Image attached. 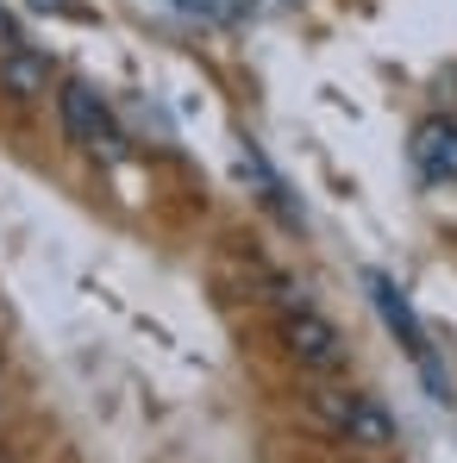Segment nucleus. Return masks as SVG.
Instances as JSON below:
<instances>
[{
  "label": "nucleus",
  "instance_id": "6",
  "mask_svg": "<svg viewBox=\"0 0 457 463\" xmlns=\"http://www.w3.org/2000/svg\"><path fill=\"white\" fill-rule=\"evenodd\" d=\"M0 94H13V100L51 94V57H44L38 44H25V38L0 44Z\"/></svg>",
  "mask_w": 457,
  "mask_h": 463
},
{
  "label": "nucleus",
  "instance_id": "3",
  "mask_svg": "<svg viewBox=\"0 0 457 463\" xmlns=\"http://www.w3.org/2000/svg\"><path fill=\"white\" fill-rule=\"evenodd\" d=\"M57 113H63V132L70 145H81L88 156H119V126H113V107L88 88V81H63L57 88Z\"/></svg>",
  "mask_w": 457,
  "mask_h": 463
},
{
  "label": "nucleus",
  "instance_id": "7",
  "mask_svg": "<svg viewBox=\"0 0 457 463\" xmlns=\"http://www.w3.org/2000/svg\"><path fill=\"white\" fill-rule=\"evenodd\" d=\"M32 6H51V13H76L70 0H32Z\"/></svg>",
  "mask_w": 457,
  "mask_h": 463
},
{
  "label": "nucleus",
  "instance_id": "5",
  "mask_svg": "<svg viewBox=\"0 0 457 463\" xmlns=\"http://www.w3.org/2000/svg\"><path fill=\"white\" fill-rule=\"evenodd\" d=\"M407 163L426 188H452L457 182V119L452 113H426L407 132Z\"/></svg>",
  "mask_w": 457,
  "mask_h": 463
},
{
  "label": "nucleus",
  "instance_id": "2",
  "mask_svg": "<svg viewBox=\"0 0 457 463\" xmlns=\"http://www.w3.org/2000/svg\"><path fill=\"white\" fill-rule=\"evenodd\" d=\"M364 288H370V301H376V313H382V326L407 345V357L420 364V376H426V388H433V401H457V388H452V376L439 370V357H433V338H426V326H420V313L407 307V295L382 276V269H370L364 276Z\"/></svg>",
  "mask_w": 457,
  "mask_h": 463
},
{
  "label": "nucleus",
  "instance_id": "1",
  "mask_svg": "<svg viewBox=\"0 0 457 463\" xmlns=\"http://www.w3.org/2000/svg\"><path fill=\"white\" fill-rule=\"evenodd\" d=\"M313 407H319V420H326L345 445H357V451H395V445H401V426H395V413L382 407L376 394H357V388H319Z\"/></svg>",
  "mask_w": 457,
  "mask_h": 463
},
{
  "label": "nucleus",
  "instance_id": "4",
  "mask_svg": "<svg viewBox=\"0 0 457 463\" xmlns=\"http://www.w3.org/2000/svg\"><path fill=\"white\" fill-rule=\"evenodd\" d=\"M282 345H289V357L301 364V370H345V338H338V326L326 319V313L301 307H282Z\"/></svg>",
  "mask_w": 457,
  "mask_h": 463
}]
</instances>
